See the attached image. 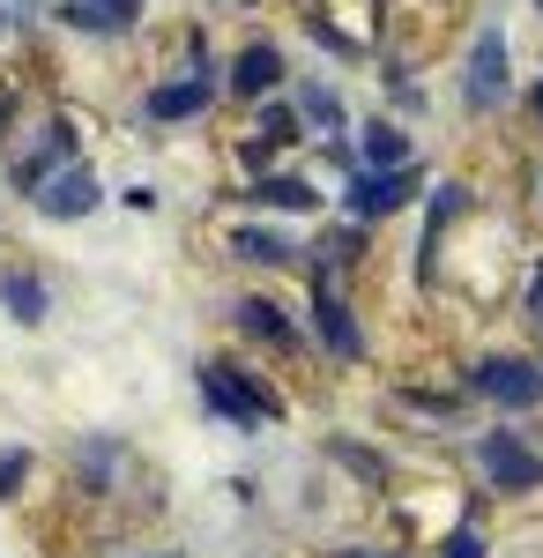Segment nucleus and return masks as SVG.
I'll return each mask as SVG.
<instances>
[{"label": "nucleus", "mask_w": 543, "mask_h": 558, "mask_svg": "<svg viewBox=\"0 0 543 558\" xmlns=\"http://www.w3.org/2000/svg\"><path fill=\"white\" fill-rule=\"evenodd\" d=\"M202 395H209L216 417H224V425H239V432H261V425H276V417H283V395H268L253 373L224 365V357L202 365Z\"/></svg>", "instance_id": "1"}, {"label": "nucleus", "mask_w": 543, "mask_h": 558, "mask_svg": "<svg viewBox=\"0 0 543 558\" xmlns=\"http://www.w3.org/2000/svg\"><path fill=\"white\" fill-rule=\"evenodd\" d=\"M469 387L492 395L499 410H536L543 402V365L536 357H476V365H469Z\"/></svg>", "instance_id": "2"}, {"label": "nucleus", "mask_w": 543, "mask_h": 558, "mask_svg": "<svg viewBox=\"0 0 543 558\" xmlns=\"http://www.w3.org/2000/svg\"><path fill=\"white\" fill-rule=\"evenodd\" d=\"M410 194H418V172L410 165H387V172H373V165H350V216L358 223H373V216H395L410 209Z\"/></svg>", "instance_id": "3"}, {"label": "nucleus", "mask_w": 543, "mask_h": 558, "mask_svg": "<svg viewBox=\"0 0 543 558\" xmlns=\"http://www.w3.org/2000/svg\"><path fill=\"white\" fill-rule=\"evenodd\" d=\"M476 470L492 476L499 492H543V454L521 447L514 432H484V439H476Z\"/></svg>", "instance_id": "4"}, {"label": "nucleus", "mask_w": 543, "mask_h": 558, "mask_svg": "<svg viewBox=\"0 0 543 558\" xmlns=\"http://www.w3.org/2000/svg\"><path fill=\"white\" fill-rule=\"evenodd\" d=\"M313 328H321V343H328V357H342V365H358V350H365V328H358V313H350V299H335V283H328V276L313 283Z\"/></svg>", "instance_id": "5"}, {"label": "nucleus", "mask_w": 543, "mask_h": 558, "mask_svg": "<svg viewBox=\"0 0 543 558\" xmlns=\"http://www.w3.org/2000/svg\"><path fill=\"white\" fill-rule=\"evenodd\" d=\"M469 105H476V112H492V105H499L506 97V38L499 31H476V52H469Z\"/></svg>", "instance_id": "6"}, {"label": "nucleus", "mask_w": 543, "mask_h": 558, "mask_svg": "<svg viewBox=\"0 0 543 558\" xmlns=\"http://www.w3.org/2000/svg\"><path fill=\"white\" fill-rule=\"evenodd\" d=\"M38 209L45 216H89L97 209V179H89L83 165H52V172L38 179Z\"/></svg>", "instance_id": "7"}, {"label": "nucleus", "mask_w": 543, "mask_h": 558, "mask_svg": "<svg viewBox=\"0 0 543 558\" xmlns=\"http://www.w3.org/2000/svg\"><path fill=\"white\" fill-rule=\"evenodd\" d=\"M231 328L253 336V343H268V350H283V357H298V320H283V305L239 299V305H231Z\"/></svg>", "instance_id": "8"}, {"label": "nucleus", "mask_w": 543, "mask_h": 558, "mask_svg": "<svg viewBox=\"0 0 543 558\" xmlns=\"http://www.w3.org/2000/svg\"><path fill=\"white\" fill-rule=\"evenodd\" d=\"M276 83H283V52H276V45H268V38H253L246 52L231 60V89H239V97H246V105H253V97H268V89H276Z\"/></svg>", "instance_id": "9"}, {"label": "nucleus", "mask_w": 543, "mask_h": 558, "mask_svg": "<svg viewBox=\"0 0 543 558\" xmlns=\"http://www.w3.org/2000/svg\"><path fill=\"white\" fill-rule=\"evenodd\" d=\"M0 305H8L23 328H38L45 313H52V291H45V276H31V268H0Z\"/></svg>", "instance_id": "10"}, {"label": "nucleus", "mask_w": 543, "mask_h": 558, "mask_svg": "<svg viewBox=\"0 0 543 558\" xmlns=\"http://www.w3.org/2000/svg\"><path fill=\"white\" fill-rule=\"evenodd\" d=\"M246 202H261V209H283V216H305L321 194H313V179H305V172H276V179H261Z\"/></svg>", "instance_id": "11"}, {"label": "nucleus", "mask_w": 543, "mask_h": 558, "mask_svg": "<svg viewBox=\"0 0 543 558\" xmlns=\"http://www.w3.org/2000/svg\"><path fill=\"white\" fill-rule=\"evenodd\" d=\"M202 105H209V83H194V75H186V83L149 89V112H157V120H194Z\"/></svg>", "instance_id": "12"}, {"label": "nucleus", "mask_w": 543, "mask_h": 558, "mask_svg": "<svg viewBox=\"0 0 543 558\" xmlns=\"http://www.w3.org/2000/svg\"><path fill=\"white\" fill-rule=\"evenodd\" d=\"M358 165H373V172H387V165H410V134L387 128V120H373V128H365V149H358Z\"/></svg>", "instance_id": "13"}, {"label": "nucleus", "mask_w": 543, "mask_h": 558, "mask_svg": "<svg viewBox=\"0 0 543 558\" xmlns=\"http://www.w3.org/2000/svg\"><path fill=\"white\" fill-rule=\"evenodd\" d=\"M231 254L261 260V268H283V260H298V246H291V239H276V231H246V223H239V231H231Z\"/></svg>", "instance_id": "14"}, {"label": "nucleus", "mask_w": 543, "mask_h": 558, "mask_svg": "<svg viewBox=\"0 0 543 558\" xmlns=\"http://www.w3.org/2000/svg\"><path fill=\"white\" fill-rule=\"evenodd\" d=\"M328 454L342 462L350 476H365V484H387V462L379 454H365V447H350V439H328Z\"/></svg>", "instance_id": "15"}, {"label": "nucleus", "mask_w": 543, "mask_h": 558, "mask_svg": "<svg viewBox=\"0 0 543 558\" xmlns=\"http://www.w3.org/2000/svg\"><path fill=\"white\" fill-rule=\"evenodd\" d=\"M298 112H305L321 134H342V105H335L328 89H298Z\"/></svg>", "instance_id": "16"}, {"label": "nucleus", "mask_w": 543, "mask_h": 558, "mask_svg": "<svg viewBox=\"0 0 543 558\" xmlns=\"http://www.w3.org/2000/svg\"><path fill=\"white\" fill-rule=\"evenodd\" d=\"M23 476H31V454H23V447H8V454H0V499H15V484H23Z\"/></svg>", "instance_id": "17"}, {"label": "nucleus", "mask_w": 543, "mask_h": 558, "mask_svg": "<svg viewBox=\"0 0 543 558\" xmlns=\"http://www.w3.org/2000/svg\"><path fill=\"white\" fill-rule=\"evenodd\" d=\"M447 558H484V529H455L447 536Z\"/></svg>", "instance_id": "18"}, {"label": "nucleus", "mask_w": 543, "mask_h": 558, "mask_svg": "<svg viewBox=\"0 0 543 558\" xmlns=\"http://www.w3.org/2000/svg\"><path fill=\"white\" fill-rule=\"evenodd\" d=\"M529 313L543 320V260H536V276H529Z\"/></svg>", "instance_id": "19"}, {"label": "nucleus", "mask_w": 543, "mask_h": 558, "mask_svg": "<svg viewBox=\"0 0 543 558\" xmlns=\"http://www.w3.org/2000/svg\"><path fill=\"white\" fill-rule=\"evenodd\" d=\"M536 120H543V83H536Z\"/></svg>", "instance_id": "20"}, {"label": "nucleus", "mask_w": 543, "mask_h": 558, "mask_svg": "<svg viewBox=\"0 0 543 558\" xmlns=\"http://www.w3.org/2000/svg\"><path fill=\"white\" fill-rule=\"evenodd\" d=\"M0 128H8V105H0Z\"/></svg>", "instance_id": "21"}, {"label": "nucleus", "mask_w": 543, "mask_h": 558, "mask_svg": "<svg viewBox=\"0 0 543 558\" xmlns=\"http://www.w3.org/2000/svg\"><path fill=\"white\" fill-rule=\"evenodd\" d=\"M350 558H358V551H350Z\"/></svg>", "instance_id": "22"}]
</instances>
